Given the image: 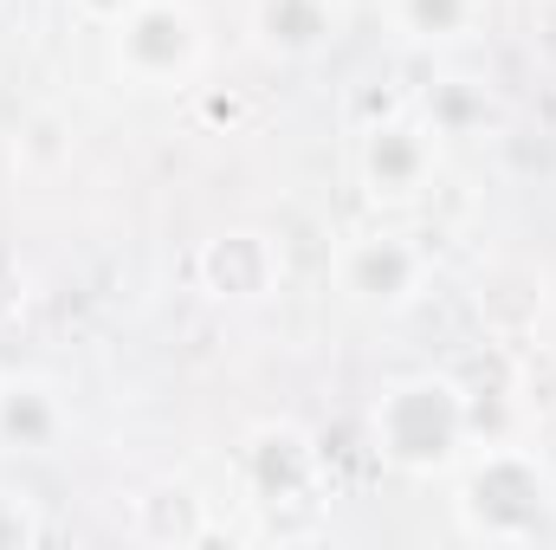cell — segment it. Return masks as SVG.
<instances>
[{"label":"cell","instance_id":"6da1fadb","mask_svg":"<svg viewBox=\"0 0 556 550\" xmlns=\"http://www.w3.org/2000/svg\"><path fill=\"white\" fill-rule=\"evenodd\" d=\"M453 512H459V532L472 545H538L551 532L556 479L538 453H525L511 440H485L459 466Z\"/></svg>","mask_w":556,"mask_h":550},{"label":"cell","instance_id":"7a4b0ae2","mask_svg":"<svg viewBox=\"0 0 556 550\" xmlns=\"http://www.w3.org/2000/svg\"><path fill=\"white\" fill-rule=\"evenodd\" d=\"M369 440L402 473H453L472 453V414L459 376H402L369 414Z\"/></svg>","mask_w":556,"mask_h":550},{"label":"cell","instance_id":"3957f363","mask_svg":"<svg viewBox=\"0 0 556 550\" xmlns=\"http://www.w3.org/2000/svg\"><path fill=\"white\" fill-rule=\"evenodd\" d=\"M247 492L266 518V538H317L324 525V447L298 421H266L247 434Z\"/></svg>","mask_w":556,"mask_h":550},{"label":"cell","instance_id":"277c9868","mask_svg":"<svg viewBox=\"0 0 556 550\" xmlns=\"http://www.w3.org/2000/svg\"><path fill=\"white\" fill-rule=\"evenodd\" d=\"M207 33L201 13L188 0H137L117 26H111V59L137 91H175L201 72Z\"/></svg>","mask_w":556,"mask_h":550},{"label":"cell","instance_id":"5b68a950","mask_svg":"<svg viewBox=\"0 0 556 550\" xmlns=\"http://www.w3.org/2000/svg\"><path fill=\"white\" fill-rule=\"evenodd\" d=\"M356 175H363V195L376 208H408L433 188L440 175V137L433 124L415 111H395L382 124H363L356 130Z\"/></svg>","mask_w":556,"mask_h":550},{"label":"cell","instance_id":"8992f818","mask_svg":"<svg viewBox=\"0 0 556 550\" xmlns=\"http://www.w3.org/2000/svg\"><path fill=\"white\" fill-rule=\"evenodd\" d=\"M330 273H337V291L363 311H408L433 278V253L415 234H363V240L337 247Z\"/></svg>","mask_w":556,"mask_h":550},{"label":"cell","instance_id":"52a82bcc","mask_svg":"<svg viewBox=\"0 0 556 550\" xmlns=\"http://www.w3.org/2000/svg\"><path fill=\"white\" fill-rule=\"evenodd\" d=\"M194 278L220 304H260V298H273L278 278H285V253H278L273 234H260V227H227V234L201 240Z\"/></svg>","mask_w":556,"mask_h":550},{"label":"cell","instance_id":"ba28073f","mask_svg":"<svg viewBox=\"0 0 556 550\" xmlns=\"http://www.w3.org/2000/svg\"><path fill=\"white\" fill-rule=\"evenodd\" d=\"M130 532L155 550H201V545L220 538L214 505L201 499L194 479H149L137 499H130Z\"/></svg>","mask_w":556,"mask_h":550},{"label":"cell","instance_id":"9c48e42d","mask_svg":"<svg viewBox=\"0 0 556 550\" xmlns=\"http://www.w3.org/2000/svg\"><path fill=\"white\" fill-rule=\"evenodd\" d=\"M253 33L273 59H317L337 39V0H253Z\"/></svg>","mask_w":556,"mask_h":550},{"label":"cell","instance_id":"30bf717a","mask_svg":"<svg viewBox=\"0 0 556 550\" xmlns=\"http://www.w3.org/2000/svg\"><path fill=\"white\" fill-rule=\"evenodd\" d=\"M65 434V402L52 396V383L20 376L0 383V447L7 453H52Z\"/></svg>","mask_w":556,"mask_h":550},{"label":"cell","instance_id":"8fae6325","mask_svg":"<svg viewBox=\"0 0 556 550\" xmlns=\"http://www.w3.org/2000/svg\"><path fill=\"white\" fill-rule=\"evenodd\" d=\"M389 20L415 46H453L485 20V0H389Z\"/></svg>","mask_w":556,"mask_h":550},{"label":"cell","instance_id":"7c38bea8","mask_svg":"<svg viewBox=\"0 0 556 550\" xmlns=\"http://www.w3.org/2000/svg\"><path fill=\"white\" fill-rule=\"evenodd\" d=\"M420 117L433 124V137H466L485 124V91L472 78H440L427 98H420Z\"/></svg>","mask_w":556,"mask_h":550},{"label":"cell","instance_id":"4fadbf2b","mask_svg":"<svg viewBox=\"0 0 556 550\" xmlns=\"http://www.w3.org/2000/svg\"><path fill=\"white\" fill-rule=\"evenodd\" d=\"M65 162H72V130H65V117H59V111H33V117L20 124V137H13V168L52 175V168H65Z\"/></svg>","mask_w":556,"mask_h":550},{"label":"cell","instance_id":"5bb4252c","mask_svg":"<svg viewBox=\"0 0 556 550\" xmlns=\"http://www.w3.org/2000/svg\"><path fill=\"white\" fill-rule=\"evenodd\" d=\"M46 538V525H39V512L20 499V492H0V550H26Z\"/></svg>","mask_w":556,"mask_h":550},{"label":"cell","instance_id":"9a60e30c","mask_svg":"<svg viewBox=\"0 0 556 550\" xmlns=\"http://www.w3.org/2000/svg\"><path fill=\"white\" fill-rule=\"evenodd\" d=\"M26 266H20V253L13 247H0V324H13L20 311H26Z\"/></svg>","mask_w":556,"mask_h":550},{"label":"cell","instance_id":"2e32d148","mask_svg":"<svg viewBox=\"0 0 556 550\" xmlns=\"http://www.w3.org/2000/svg\"><path fill=\"white\" fill-rule=\"evenodd\" d=\"M72 7H78V13H85L91 26H104V33H111V26H117V20H124V13H130L137 0H72Z\"/></svg>","mask_w":556,"mask_h":550},{"label":"cell","instance_id":"e0dca14e","mask_svg":"<svg viewBox=\"0 0 556 550\" xmlns=\"http://www.w3.org/2000/svg\"><path fill=\"white\" fill-rule=\"evenodd\" d=\"M7 168H13V149H7V142H0V175H7Z\"/></svg>","mask_w":556,"mask_h":550},{"label":"cell","instance_id":"ac0fdd59","mask_svg":"<svg viewBox=\"0 0 556 550\" xmlns=\"http://www.w3.org/2000/svg\"><path fill=\"white\" fill-rule=\"evenodd\" d=\"M0 383H7V376H0Z\"/></svg>","mask_w":556,"mask_h":550}]
</instances>
